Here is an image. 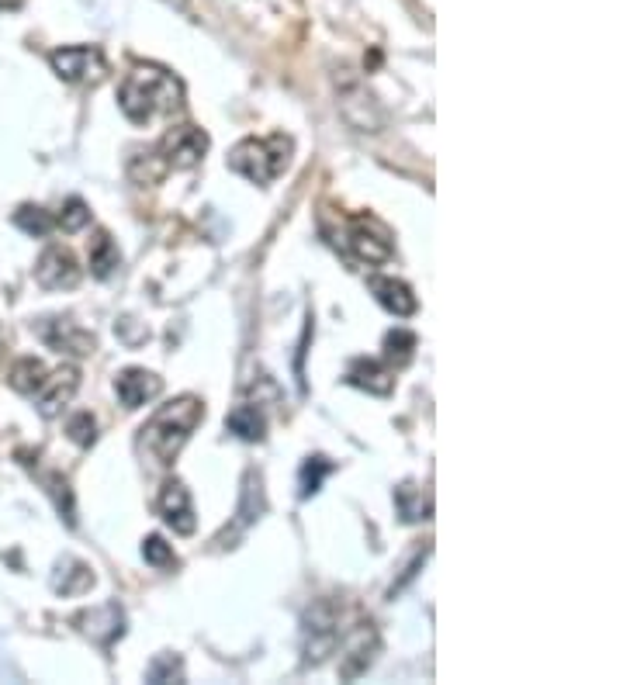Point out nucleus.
Returning a JSON list of instances; mask_svg holds the SVG:
<instances>
[{"instance_id":"obj_1","label":"nucleus","mask_w":623,"mask_h":685,"mask_svg":"<svg viewBox=\"0 0 623 685\" xmlns=\"http://www.w3.org/2000/svg\"><path fill=\"white\" fill-rule=\"evenodd\" d=\"M184 104V84L170 70L153 63L132 66V73L118 87V108L135 125H149L153 118H167Z\"/></svg>"},{"instance_id":"obj_2","label":"nucleus","mask_w":623,"mask_h":685,"mask_svg":"<svg viewBox=\"0 0 623 685\" xmlns=\"http://www.w3.org/2000/svg\"><path fill=\"white\" fill-rule=\"evenodd\" d=\"M201 419H205V402L194 395H180L139 429V450H146L160 468H170L191 433L201 426Z\"/></svg>"},{"instance_id":"obj_3","label":"nucleus","mask_w":623,"mask_h":685,"mask_svg":"<svg viewBox=\"0 0 623 685\" xmlns=\"http://www.w3.org/2000/svg\"><path fill=\"white\" fill-rule=\"evenodd\" d=\"M291 153H295V142L281 132L267 135V139H243L229 153V170L246 177L250 184L267 187L288 170Z\"/></svg>"},{"instance_id":"obj_4","label":"nucleus","mask_w":623,"mask_h":685,"mask_svg":"<svg viewBox=\"0 0 623 685\" xmlns=\"http://www.w3.org/2000/svg\"><path fill=\"white\" fill-rule=\"evenodd\" d=\"M208 132H201L198 125H177L156 142V149L146 156L149 163H156V180H163L174 170H194L208 153Z\"/></svg>"},{"instance_id":"obj_5","label":"nucleus","mask_w":623,"mask_h":685,"mask_svg":"<svg viewBox=\"0 0 623 685\" xmlns=\"http://www.w3.org/2000/svg\"><path fill=\"white\" fill-rule=\"evenodd\" d=\"M340 647V616L333 602H315L302 620V661L322 665Z\"/></svg>"},{"instance_id":"obj_6","label":"nucleus","mask_w":623,"mask_h":685,"mask_svg":"<svg viewBox=\"0 0 623 685\" xmlns=\"http://www.w3.org/2000/svg\"><path fill=\"white\" fill-rule=\"evenodd\" d=\"M49 66L66 84H90L97 87L108 77V59L97 45H63L49 52Z\"/></svg>"},{"instance_id":"obj_7","label":"nucleus","mask_w":623,"mask_h":685,"mask_svg":"<svg viewBox=\"0 0 623 685\" xmlns=\"http://www.w3.org/2000/svg\"><path fill=\"white\" fill-rule=\"evenodd\" d=\"M347 250L354 253L360 263L367 267H381V263L392 260V232L371 215H360L350 222L347 229Z\"/></svg>"},{"instance_id":"obj_8","label":"nucleus","mask_w":623,"mask_h":685,"mask_svg":"<svg viewBox=\"0 0 623 685\" xmlns=\"http://www.w3.org/2000/svg\"><path fill=\"white\" fill-rule=\"evenodd\" d=\"M336 104H340V115L347 118L357 132H381L385 129V111H381V104L374 101V94L360 84V80H347V84L340 87V101Z\"/></svg>"},{"instance_id":"obj_9","label":"nucleus","mask_w":623,"mask_h":685,"mask_svg":"<svg viewBox=\"0 0 623 685\" xmlns=\"http://www.w3.org/2000/svg\"><path fill=\"white\" fill-rule=\"evenodd\" d=\"M35 333H39V340L49 346V350L70 353V357H90V353L97 350L94 336H90L87 329H80L70 315H52V319H42L39 326H35Z\"/></svg>"},{"instance_id":"obj_10","label":"nucleus","mask_w":623,"mask_h":685,"mask_svg":"<svg viewBox=\"0 0 623 685\" xmlns=\"http://www.w3.org/2000/svg\"><path fill=\"white\" fill-rule=\"evenodd\" d=\"M267 509V499H264V478H260V471H246L243 478V495H239V509H236V519H232V526H225L219 533V540L215 544L219 547H236V540L243 537L246 530H250L253 523H257L260 516H264Z\"/></svg>"},{"instance_id":"obj_11","label":"nucleus","mask_w":623,"mask_h":685,"mask_svg":"<svg viewBox=\"0 0 623 685\" xmlns=\"http://www.w3.org/2000/svg\"><path fill=\"white\" fill-rule=\"evenodd\" d=\"M80 277H84V270L66 246H45L39 263H35V281L45 291H70L80 284Z\"/></svg>"},{"instance_id":"obj_12","label":"nucleus","mask_w":623,"mask_h":685,"mask_svg":"<svg viewBox=\"0 0 623 685\" xmlns=\"http://www.w3.org/2000/svg\"><path fill=\"white\" fill-rule=\"evenodd\" d=\"M77 388H80V371L73 364L59 367V371H49V374H45V381H42V388L32 395L35 405H39V416L42 419H56L59 412L73 402Z\"/></svg>"},{"instance_id":"obj_13","label":"nucleus","mask_w":623,"mask_h":685,"mask_svg":"<svg viewBox=\"0 0 623 685\" xmlns=\"http://www.w3.org/2000/svg\"><path fill=\"white\" fill-rule=\"evenodd\" d=\"M77 627H80V634L90 637L94 644L111 647L125 634V609L111 599V602H104V606H94V609H87V613H80Z\"/></svg>"},{"instance_id":"obj_14","label":"nucleus","mask_w":623,"mask_h":685,"mask_svg":"<svg viewBox=\"0 0 623 685\" xmlns=\"http://www.w3.org/2000/svg\"><path fill=\"white\" fill-rule=\"evenodd\" d=\"M160 516L163 523L170 526L180 537H191L194 526H198V519H194V502H191V492H187V485L180 478H170L167 485H163L160 492Z\"/></svg>"},{"instance_id":"obj_15","label":"nucleus","mask_w":623,"mask_h":685,"mask_svg":"<svg viewBox=\"0 0 623 685\" xmlns=\"http://www.w3.org/2000/svg\"><path fill=\"white\" fill-rule=\"evenodd\" d=\"M378 651H381V637H378V630H374V623H360L354 634H350L347 647H343L340 675L347 682L360 679V675L374 665V654H378Z\"/></svg>"},{"instance_id":"obj_16","label":"nucleus","mask_w":623,"mask_h":685,"mask_svg":"<svg viewBox=\"0 0 623 685\" xmlns=\"http://www.w3.org/2000/svg\"><path fill=\"white\" fill-rule=\"evenodd\" d=\"M160 391H163V378H156L146 367H129V371H122L115 378V395L125 409H142L153 398H160Z\"/></svg>"},{"instance_id":"obj_17","label":"nucleus","mask_w":623,"mask_h":685,"mask_svg":"<svg viewBox=\"0 0 623 685\" xmlns=\"http://www.w3.org/2000/svg\"><path fill=\"white\" fill-rule=\"evenodd\" d=\"M347 385H354L360 391H367V395H392L395 391V374L388 371L381 360H371V357H357L354 364L347 367Z\"/></svg>"},{"instance_id":"obj_18","label":"nucleus","mask_w":623,"mask_h":685,"mask_svg":"<svg viewBox=\"0 0 623 685\" xmlns=\"http://www.w3.org/2000/svg\"><path fill=\"white\" fill-rule=\"evenodd\" d=\"M367 288H371V295L378 298L381 308H388V312L399 315V319L416 315L419 301H416V295H412V288L405 281H395V277H371V281H367Z\"/></svg>"},{"instance_id":"obj_19","label":"nucleus","mask_w":623,"mask_h":685,"mask_svg":"<svg viewBox=\"0 0 623 685\" xmlns=\"http://www.w3.org/2000/svg\"><path fill=\"white\" fill-rule=\"evenodd\" d=\"M94 589V571H90V564L77 561V557H63V561L56 564V571H52V592L56 596H84V592Z\"/></svg>"},{"instance_id":"obj_20","label":"nucleus","mask_w":623,"mask_h":685,"mask_svg":"<svg viewBox=\"0 0 623 685\" xmlns=\"http://www.w3.org/2000/svg\"><path fill=\"white\" fill-rule=\"evenodd\" d=\"M87 260H90V274H94L97 281H108V277L122 267V253H118V243L111 239V232H104V229L94 232V239H90V246H87Z\"/></svg>"},{"instance_id":"obj_21","label":"nucleus","mask_w":623,"mask_h":685,"mask_svg":"<svg viewBox=\"0 0 623 685\" xmlns=\"http://www.w3.org/2000/svg\"><path fill=\"white\" fill-rule=\"evenodd\" d=\"M225 426H229V433H236L246 443H260L267 436V419L257 405H236L229 412V419H225Z\"/></svg>"},{"instance_id":"obj_22","label":"nucleus","mask_w":623,"mask_h":685,"mask_svg":"<svg viewBox=\"0 0 623 685\" xmlns=\"http://www.w3.org/2000/svg\"><path fill=\"white\" fill-rule=\"evenodd\" d=\"M45 364L39 357H21V360H14V367H11V374H7V385H11L18 395H28L32 398L35 391L42 388V381H45Z\"/></svg>"},{"instance_id":"obj_23","label":"nucleus","mask_w":623,"mask_h":685,"mask_svg":"<svg viewBox=\"0 0 623 685\" xmlns=\"http://www.w3.org/2000/svg\"><path fill=\"white\" fill-rule=\"evenodd\" d=\"M395 509H399V516L405 523H423V519H430V499L423 495V488H416L412 481H405V485L395 488Z\"/></svg>"},{"instance_id":"obj_24","label":"nucleus","mask_w":623,"mask_h":685,"mask_svg":"<svg viewBox=\"0 0 623 685\" xmlns=\"http://www.w3.org/2000/svg\"><path fill=\"white\" fill-rule=\"evenodd\" d=\"M11 222L18 225L25 236H35V239H42V236H49L52 232V225H56V218H52L45 208L39 205H21L18 212L11 215Z\"/></svg>"},{"instance_id":"obj_25","label":"nucleus","mask_w":623,"mask_h":685,"mask_svg":"<svg viewBox=\"0 0 623 685\" xmlns=\"http://www.w3.org/2000/svg\"><path fill=\"white\" fill-rule=\"evenodd\" d=\"M45 492L52 495L56 513L66 519V526H77V502H73L70 481H66L63 474H49V478H45Z\"/></svg>"},{"instance_id":"obj_26","label":"nucleus","mask_w":623,"mask_h":685,"mask_svg":"<svg viewBox=\"0 0 623 685\" xmlns=\"http://www.w3.org/2000/svg\"><path fill=\"white\" fill-rule=\"evenodd\" d=\"M333 468L336 464L326 461V457H309V461L302 464V474H298V495H302V499H312V495L322 488V478L333 474Z\"/></svg>"},{"instance_id":"obj_27","label":"nucleus","mask_w":623,"mask_h":685,"mask_svg":"<svg viewBox=\"0 0 623 685\" xmlns=\"http://www.w3.org/2000/svg\"><path fill=\"white\" fill-rule=\"evenodd\" d=\"M142 557H146V564H153L156 571H174L177 568V554H174V547L167 544L163 537H146L142 540Z\"/></svg>"},{"instance_id":"obj_28","label":"nucleus","mask_w":623,"mask_h":685,"mask_svg":"<svg viewBox=\"0 0 623 685\" xmlns=\"http://www.w3.org/2000/svg\"><path fill=\"white\" fill-rule=\"evenodd\" d=\"M412 350H416V336H412L409 329H392V333L385 336V360L388 364H395V367L409 364Z\"/></svg>"},{"instance_id":"obj_29","label":"nucleus","mask_w":623,"mask_h":685,"mask_svg":"<svg viewBox=\"0 0 623 685\" xmlns=\"http://www.w3.org/2000/svg\"><path fill=\"white\" fill-rule=\"evenodd\" d=\"M180 675H184V661H180V654H170V651L156 654L146 668V682H177Z\"/></svg>"},{"instance_id":"obj_30","label":"nucleus","mask_w":623,"mask_h":685,"mask_svg":"<svg viewBox=\"0 0 623 685\" xmlns=\"http://www.w3.org/2000/svg\"><path fill=\"white\" fill-rule=\"evenodd\" d=\"M56 225H59L63 232H84L87 225H90V208H87V201H80V198H70V201H66V205L59 208Z\"/></svg>"},{"instance_id":"obj_31","label":"nucleus","mask_w":623,"mask_h":685,"mask_svg":"<svg viewBox=\"0 0 623 685\" xmlns=\"http://www.w3.org/2000/svg\"><path fill=\"white\" fill-rule=\"evenodd\" d=\"M66 433H70V440L77 443V447H94L97 440V423L90 412H77V416L70 419V426H66Z\"/></svg>"},{"instance_id":"obj_32","label":"nucleus","mask_w":623,"mask_h":685,"mask_svg":"<svg viewBox=\"0 0 623 685\" xmlns=\"http://www.w3.org/2000/svg\"><path fill=\"white\" fill-rule=\"evenodd\" d=\"M423 561H426V551H423V554H419V557H416V561H412V564H409V568H405L402 582H395V585H392V592H388V596H395V592H402V589H405V585H409V582H412V578H416V571H419V564H423Z\"/></svg>"},{"instance_id":"obj_33","label":"nucleus","mask_w":623,"mask_h":685,"mask_svg":"<svg viewBox=\"0 0 623 685\" xmlns=\"http://www.w3.org/2000/svg\"><path fill=\"white\" fill-rule=\"evenodd\" d=\"M21 0H0V11H18Z\"/></svg>"},{"instance_id":"obj_34","label":"nucleus","mask_w":623,"mask_h":685,"mask_svg":"<svg viewBox=\"0 0 623 685\" xmlns=\"http://www.w3.org/2000/svg\"><path fill=\"white\" fill-rule=\"evenodd\" d=\"M4 350H7V333H4V326H0V357H4Z\"/></svg>"}]
</instances>
